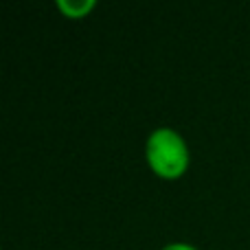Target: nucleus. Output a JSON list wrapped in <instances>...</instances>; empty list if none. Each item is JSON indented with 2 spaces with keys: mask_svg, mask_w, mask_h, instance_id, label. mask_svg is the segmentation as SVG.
<instances>
[{
  "mask_svg": "<svg viewBox=\"0 0 250 250\" xmlns=\"http://www.w3.org/2000/svg\"><path fill=\"white\" fill-rule=\"evenodd\" d=\"M145 163L149 171L160 180H180L191 167L189 141L171 125H158L145 138L143 145Z\"/></svg>",
  "mask_w": 250,
  "mask_h": 250,
  "instance_id": "nucleus-1",
  "label": "nucleus"
},
{
  "mask_svg": "<svg viewBox=\"0 0 250 250\" xmlns=\"http://www.w3.org/2000/svg\"><path fill=\"white\" fill-rule=\"evenodd\" d=\"M55 7L68 20H83L92 16V11L97 9V0H57Z\"/></svg>",
  "mask_w": 250,
  "mask_h": 250,
  "instance_id": "nucleus-2",
  "label": "nucleus"
},
{
  "mask_svg": "<svg viewBox=\"0 0 250 250\" xmlns=\"http://www.w3.org/2000/svg\"><path fill=\"white\" fill-rule=\"evenodd\" d=\"M158 250H200L195 244H191V242H167V244H163Z\"/></svg>",
  "mask_w": 250,
  "mask_h": 250,
  "instance_id": "nucleus-3",
  "label": "nucleus"
}]
</instances>
